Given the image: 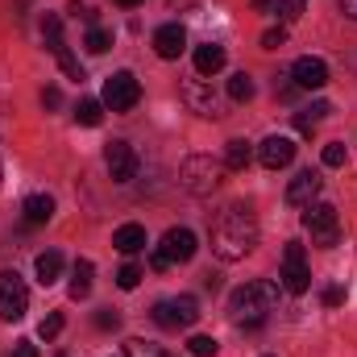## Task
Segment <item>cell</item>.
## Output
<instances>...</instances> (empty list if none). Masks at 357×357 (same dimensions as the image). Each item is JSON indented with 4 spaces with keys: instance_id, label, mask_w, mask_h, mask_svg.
Masks as SVG:
<instances>
[{
    "instance_id": "cell-1",
    "label": "cell",
    "mask_w": 357,
    "mask_h": 357,
    "mask_svg": "<svg viewBox=\"0 0 357 357\" xmlns=\"http://www.w3.org/2000/svg\"><path fill=\"white\" fill-rule=\"evenodd\" d=\"M208 241H212V254L220 262H241L245 254L258 250V216L245 208V204H229L212 229H208Z\"/></svg>"
},
{
    "instance_id": "cell-2",
    "label": "cell",
    "mask_w": 357,
    "mask_h": 357,
    "mask_svg": "<svg viewBox=\"0 0 357 357\" xmlns=\"http://www.w3.org/2000/svg\"><path fill=\"white\" fill-rule=\"evenodd\" d=\"M278 295H282V287H278L274 278H250V282L237 287L233 299H229V316H233V324L245 328V333L262 328V324L270 320V312L278 307Z\"/></svg>"
},
{
    "instance_id": "cell-3",
    "label": "cell",
    "mask_w": 357,
    "mask_h": 357,
    "mask_svg": "<svg viewBox=\"0 0 357 357\" xmlns=\"http://www.w3.org/2000/svg\"><path fill=\"white\" fill-rule=\"evenodd\" d=\"M225 162L220 158H212V154H187L183 158V167H178V183H183V191H191V195H212L220 183H225Z\"/></svg>"
},
{
    "instance_id": "cell-4",
    "label": "cell",
    "mask_w": 357,
    "mask_h": 357,
    "mask_svg": "<svg viewBox=\"0 0 357 357\" xmlns=\"http://www.w3.org/2000/svg\"><path fill=\"white\" fill-rule=\"evenodd\" d=\"M303 229L312 233V245H320V250H333L337 241H341V216H337V208L333 204H307L303 208Z\"/></svg>"
},
{
    "instance_id": "cell-5",
    "label": "cell",
    "mask_w": 357,
    "mask_h": 357,
    "mask_svg": "<svg viewBox=\"0 0 357 357\" xmlns=\"http://www.w3.org/2000/svg\"><path fill=\"white\" fill-rule=\"evenodd\" d=\"M183 104L195 112V116H208V121H220L225 116V96L212 88V79L195 75V79H183Z\"/></svg>"
},
{
    "instance_id": "cell-6",
    "label": "cell",
    "mask_w": 357,
    "mask_h": 357,
    "mask_svg": "<svg viewBox=\"0 0 357 357\" xmlns=\"http://www.w3.org/2000/svg\"><path fill=\"white\" fill-rule=\"evenodd\" d=\"M278 287H282L287 295H303V291L312 287V270H307V258H303V245H299V241H287V245H282Z\"/></svg>"
},
{
    "instance_id": "cell-7",
    "label": "cell",
    "mask_w": 357,
    "mask_h": 357,
    "mask_svg": "<svg viewBox=\"0 0 357 357\" xmlns=\"http://www.w3.org/2000/svg\"><path fill=\"white\" fill-rule=\"evenodd\" d=\"M137 100H142V84H137L133 71H116V75L104 79L100 104H104L108 112H129V108H137Z\"/></svg>"
},
{
    "instance_id": "cell-8",
    "label": "cell",
    "mask_w": 357,
    "mask_h": 357,
    "mask_svg": "<svg viewBox=\"0 0 357 357\" xmlns=\"http://www.w3.org/2000/svg\"><path fill=\"white\" fill-rule=\"evenodd\" d=\"M29 312V287L17 270H0V320H21Z\"/></svg>"
},
{
    "instance_id": "cell-9",
    "label": "cell",
    "mask_w": 357,
    "mask_h": 357,
    "mask_svg": "<svg viewBox=\"0 0 357 357\" xmlns=\"http://www.w3.org/2000/svg\"><path fill=\"white\" fill-rule=\"evenodd\" d=\"M195 320H199L195 295H178V299H158L154 303V324H162V328H187Z\"/></svg>"
},
{
    "instance_id": "cell-10",
    "label": "cell",
    "mask_w": 357,
    "mask_h": 357,
    "mask_svg": "<svg viewBox=\"0 0 357 357\" xmlns=\"http://www.w3.org/2000/svg\"><path fill=\"white\" fill-rule=\"evenodd\" d=\"M104 167H108L112 183H129V178L137 175V154H133V146H129L125 137H112V142L104 146Z\"/></svg>"
},
{
    "instance_id": "cell-11",
    "label": "cell",
    "mask_w": 357,
    "mask_h": 357,
    "mask_svg": "<svg viewBox=\"0 0 357 357\" xmlns=\"http://www.w3.org/2000/svg\"><path fill=\"white\" fill-rule=\"evenodd\" d=\"M291 158H295V142L282 137V133H270L266 142L258 146V162H262L266 171H282V167H291Z\"/></svg>"
},
{
    "instance_id": "cell-12",
    "label": "cell",
    "mask_w": 357,
    "mask_h": 357,
    "mask_svg": "<svg viewBox=\"0 0 357 357\" xmlns=\"http://www.w3.org/2000/svg\"><path fill=\"white\" fill-rule=\"evenodd\" d=\"M291 79L299 84V91H320L328 84V63L324 59H295V67H291Z\"/></svg>"
},
{
    "instance_id": "cell-13",
    "label": "cell",
    "mask_w": 357,
    "mask_h": 357,
    "mask_svg": "<svg viewBox=\"0 0 357 357\" xmlns=\"http://www.w3.org/2000/svg\"><path fill=\"white\" fill-rule=\"evenodd\" d=\"M158 250H162V254L171 258V266H175V262H191L199 245H195V233L178 225V229H167V233H162V245H158Z\"/></svg>"
},
{
    "instance_id": "cell-14",
    "label": "cell",
    "mask_w": 357,
    "mask_h": 357,
    "mask_svg": "<svg viewBox=\"0 0 357 357\" xmlns=\"http://www.w3.org/2000/svg\"><path fill=\"white\" fill-rule=\"evenodd\" d=\"M320 187H324V178L316 175V171H299V175L287 183V204L291 208H307V204H316Z\"/></svg>"
},
{
    "instance_id": "cell-15",
    "label": "cell",
    "mask_w": 357,
    "mask_h": 357,
    "mask_svg": "<svg viewBox=\"0 0 357 357\" xmlns=\"http://www.w3.org/2000/svg\"><path fill=\"white\" fill-rule=\"evenodd\" d=\"M154 50H158V59H178L183 50H187V29L171 21V25H158L154 29Z\"/></svg>"
},
{
    "instance_id": "cell-16",
    "label": "cell",
    "mask_w": 357,
    "mask_h": 357,
    "mask_svg": "<svg viewBox=\"0 0 357 357\" xmlns=\"http://www.w3.org/2000/svg\"><path fill=\"white\" fill-rule=\"evenodd\" d=\"M225 63H229V54H225V46H216V42H204V46H195V75H220L225 71Z\"/></svg>"
},
{
    "instance_id": "cell-17",
    "label": "cell",
    "mask_w": 357,
    "mask_h": 357,
    "mask_svg": "<svg viewBox=\"0 0 357 357\" xmlns=\"http://www.w3.org/2000/svg\"><path fill=\"white\" fill-rule=\"evenodd\" d=\"M112 245H116L121 254H142L150 241H146V229H142V225H121V229L112 233Z\"/></svg>"
},
{
    "instance_id": "cell-18",
    "label": "cell",
    "mask_w": 357,
    "mask_h": 357,
    "mask_svg": "<svg viewBox=\"0 0 357 357\" xmlns=\"http://www.w3.org/2000/svg\"><path fill=\"white\" fill-rule=\"evenodd\" d=\"M21 216H25V225H46L54 216V199L50 195H29L21 204Z\"/></svg>"
},
{
    "instance_id": "cell-19",
    "label": "cell",
    "mask_w": 357,
    "mask_h": 357,
    "mask_svg": "<svg viewBox=\"0 0 357 357\" xmlns=\"http://www.w3.org/2000/svg\"><path fill=\"white\" fill-rule=\"evenodd\" d=\"M250 162H254V146H250L245 137H233V142L225 146V167H229V171H245Z\"/></svg>"
},
{
    "instance_id": "cell-20",
    "label": "cell",
    "mask_w": 357,
    "mask_h": 357,
    "mask_svg": "<svg viewBox=\"0 0 357 357\" xmlns=\"http://www.w3.org/2000/svg\"><path fill=\"white\" fill-rule=\"evenodd\" d=\"M33 270H38V282H42V287L59 282V274H63V254H59V250H46V254H38Z\"/></svg>"
},
{
    "instance_id": "cell-21",
    "label": "cell",
    "mask_w": 357,
    "mask_h": 357,
    "mask_svg": "<svg viewBox=\"0 0 357 357\" xmlns=\"http://www.w3.org/2000/svg\"><path fill=\"white\" fill-rule=\"evenodd\" d=\"M91 274H96V266H91L88 258H79L71 266V299H88L91 295Z\"/></svg>"
},
{
    "instance_id": "cell-22",
    "label": "cell",
    "mask_w": 357,
    "mask_h": 357,
    "mask_svg": "<svg viewBox=\"0 0 357 357\" xmlns=\"http://www.w3.org/2000/svg\"><path fill=\"white\" fill-rule=\"evenodd\" d=\"M254 79H250V75H245V71H237V75H233V79H229V100H233V104H250V100H254Z\"/></svg>"
},
{
    "instance_id": "cell-23",
    "label": "cell",
    "mask_w": 357,
    "mask_h": 357,
    "mask_svg": "<svg viewBox=\"0 0 357 357\" xmlns=\"http://www.w3.org/2000/svg\"><path fill=\"white\" fill-rule=\"evenodd\" d=\"M75 121H79L84 129H96V125L104 121V104H100V100H79V104H75Z\"/></svg>"
},
{
    "instance_id": "cell-24",
    "label": "cell",
    "mask_w": 357,
    "mask_h": 357,
    "mask_svg": "<svg viewBox=\"0 0 357 357\" xmlns=\"http://www.w3.org/2000/svg\"><path fill=\"white\" fill-rule=\"evenodd\" d=\"M42 38H46V50H50V54L63 50V21H59L54 13H46V21H42Z\"/></svg>"
},
{
    "instance_id": "cell-25",
    "label": "cell",
    "mask_w": 357,
    "mask_h": 357,
    "mask_svg": "<svg viewBox=\"0 0 357 357\" xmlns=\"http://www.w3.org/2000/svg\"><path fill=\"white\" fill-rule=\"evenodd\" d=\"M125 357H171L162 345H154V341H142V337H129L125 341Z\"/></svg>"
},
{
    "instance_id": "cell-26",
    "label": "cell",
    "mask_w": 357,
    "mask_h": 357,
    "mask_svg": "<svg viewBox=\"0 0 357 357\" xmlns=\"http://www.w3.org/2000/svg\"><path fill=\"white\" fill-rule=\"evenodd\" d=\"M54 59H59V67H63V75H67V79H75V84H84V79H88V71H84V63H79V59H75V54H71L67 46H63V50H59Z\"/></svg>"
},
{
    "instance_id": "cell-27",
    "label": "cell",
    "mask_w": 357,
    "mask_h": 357,
    "mask_svg": "<svg viewBox=\"0 0 357 357\" xmlns=\"http://www.w3.org/2000/svg\"><path fill=\"white\" fill-rule=\"evenodd\" d=\"M216 349H220V341H216V337H204V333H195V337L187 341V354L191 357H216Z\"/></svg>"
},
{
    "instance_id": "cell-28",
    "label": "cell",
    "mask_w": 357,
    "mask_h": 357,
    "mask_svg": "<svg viewBox=\"0 0 357 357\" xmlns=\"http://www.w3.org/2000/svg\"><path fill=\"white\" fill-rule=\"evenodd\" d=\"M84 46H88L91 54H104V50L112 46V33H108V29H100V25H91L88 38H84Z\"/></svg>"
},
{
    "instance_id": "cell-29",
    "label": "cell",
    "mask_w": 357,
    "mask_h": 357,
    "mask_svg": "<svg viewBox=\"0 0 357 357\" xmlns=\"http://www.w3.org/2000/svg\"><path fill=\"white\" fill-rule=\"evenodd\" d=\"M274 13H278V21H282V25H291V21H299V17H303V0H278V4H274Z\"/></svg>"
},
{
    "instance_id": "cell-30",
    "label": "cell",
    "mask_w": 357,
    "mask_h": 357,
    "mask_svg": "<svg viewBox=\"0 0 357 357\" xmlns=\"http://www.w3.org/2000/svg\"><path fill=\"white\" fill-rule=\"evenodd\" d=\"M137 282H142V266H133V262H125V266L116 270V287H121V291H133Z\"/></svg>"
},
{
    "instance_id": "cell-31",
    "label": "cell",
    "mask_w": 357,
    "mask_h": 357,
    "mask_svg": "<svg viewBox=\"0 0 357 357\" xmlns=\"http://www.w3.org/2000/svg\"><path fill=\"white\" fill-rule=\"evenodd\" d=\"M320 158H324V167H345V158H349V150H345L341 142H328Z\"/></svg>"
},
{
    "instance_id": "cell-32",
    "label": "cell",
    "mask_w": 357,
    "mask_h": 357,
    "mask_svg": "<svg viewBox=\"0 0 357 357\" xmlns=\"http://www.w3.org/2000/svg\"><path fill=\"white\" fill-rule=\"evenodd\" d=\"M59 333H63V316H59V312H50V316L38 324V337H42V341H54Z\"/></svg>"
},
{
    "instance_id": "cell-33",
    "label": "cell",
    "mask_w": 357,
    "mask_h": 357,
    "mask_svg": "<svg viewBox=\"0 0 357 357\" xmlns=\"http://www.w3.org/2000/svg\"><path fill=\"white\" fill-rule=\"evenodd\" d=\"M282 42H287V25H278V29H266V33H262V46H266V50H278Z\"/></svg>"
},
{
    "instance_id": "cell-34",
    "label": "cell",
    "mask_w": 357,
    "mask_h": 357,
    "mask_svg": "<svg viewBox=\"0 0 357 357\" xmlns=\"http://www.w3.org/2000/svg\"><path fill=\"white\" fill-rule=\"evenodd\" d=\"M116 324H121V316H116L112 307H100V312H96V328H116Z\"/></svg>"
},
{
    "instance_id": "cell-35",
    "label": "cell",
    "mask_w": 357,
    "mask_h": 357,
    "mask_svg": "<svg viewBox=\"0 0 357 357\" xmlns=\"http://www.w3.org/2000/svg\"><path fill=\"white\" fill-rule=\"evenodd\" d=\"M63 104V91L59 88H42V108H59Z\"/></svg>"
},
{
    "instance_id": "cell-36",
    "label": "cell",
    "mask_w": 357,
    "mask_h": 357,
    "mask_svg": "<svg viewBox=\"0 0 357 357\" xmlns=\"http://www.w3.org/2000/svg\"><path fill=\"white\" fill-rule=\"evenodd\" d=\"M341 303H345V291L341 287H328L324 291V307H341Z\"/></svg>"
},
{
    "instance_id": "cell-37",
    "label": "cell",
    "mask_w": 357,
    "mask_h": 357,
    "mask_svg": "<svg viewBox=\"0 0 357 357\" xmlns=\"http://www.w3.org/2000/svg\"><path fill=\"white\" fill-rule=\"evenodd\" d=\"M150 266H154V270H171V258H167V254L154 245V254H150Z\"/></svg>"
},
{
    "instance_id": "cell-38",
    "label": "cell",
    "mask_w": 357,
    "mask_h": 357,
    "mask_svg": "<svg viewBox=\"0 0 357 357\" xmlns=\"http://www.w3.org/2000/svg\"><path fill=\"white\" fill-rule=\"evenodd\" d=\"M13 357H38V345H29V341H21V345L13 349Z\"/></svg>"
},
{
    "instance_id": "cell-39",
    "label": "cell",
    "mask_w": 357,
    "mask_h": 357,
    "mask_svg": "<svg viewBox=\"0 0 357 357\" xmlns=\"http://www.w3.org/2000/svg\"><path fill=\"white\" fill-rule=\"evenodd\" d=\"M337 4H341V13H345L349 21H357V0H337Z\"/></svg>"
},
{
    "instance_id": "cell-40",
    "label": "cell",
    "mask_w": 357,
    "mask_h": 357,
    "mask_svg": "<svg viewBox=\"0 0 357 357\" xmlns=\"http://www.w3.org/2000/svg\"><path fill=\"white\" fill-rule=\"evenodd\" d=\"M254 8H258V13H266V8H274V0H254Z\"/></svg>"
},
{
    "instance_id": "cell-41",
    "label": "cell",
    "mask_w": 357,
    "mask_h": 357,
    "mask_svg": "<svg viewBox=\"0 0 357 357\" xmlns=\"http://www.w3.org/2000/svg\"><path fill=\"white\" fill-rule=\"evenodd\" d=\"M116 4H121V8H137L142 0H116Z\"/></svg>"
},
{
    "instance_id": "cell-42",
    "label": "cell",
    "mask_w": 357,
    "mask_h": 357,
    "mask_svg": "<svg viewBox=\"0 0 357 357\" xmlns=\"http://www.w3.org/2000/svg\"><path fill=\"white\" fill-rule=\"evenodd\" d=\"M0 178H4V167H0Z\"/></svg>"
}]
</instances>
